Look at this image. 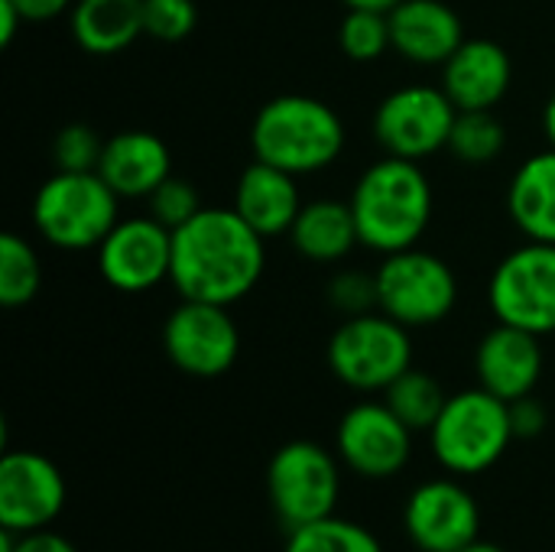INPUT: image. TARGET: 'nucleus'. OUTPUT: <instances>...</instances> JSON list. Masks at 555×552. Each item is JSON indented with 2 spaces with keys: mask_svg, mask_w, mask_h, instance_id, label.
Returning a JSON list of instances; mask_svg holds the SVG:
<instances>
[{
  "mask_svg": "<svg viewBox=\"0 0 555 552\" xmlns=\"http://www.w3.org/2000/svg\"><path fill=\"white\" fill-rule=\"evenodd\" d=\"M449 394L442 390V384L420 371L410 368L406 374H400L387 390H384V403L413 429V433H429L433 423L439 420L442 407H446Z\"/></svg>",
  "mask_w": 555,
  "mask_h": 552,
  "instance_id": "b1692460",
  "label": "nucleus"
},
{
  "mask_svg": "<svg viewBox=\"0 0 555 552\" xmlns=\"http://www.w3.org/2000/svg\"><path fill=\"white\" fill-rule=\"evenodd\" d=\"M263 238L234 208H202L172 231L169 283L182 299L234 306L263 277Z\"/></svg>",
  "mask_w": 555,
  "mask_h": 552,
  "instance_id": "f257e3e1",
  "label": "nucleus"
},
{
  "mask_svg": "<svg viewBox=\"0 0 555 552\" xmlns=\"http://www.w3.org/2000/svg\"><path fill=\"white\" fill-rule=\"evenodd\" d=\"M328 371L358 394H384L400 374L413 368L410 329L374 309L341 319L325 348Z\"/></svg>",
  "mask_w": 555,
  "mask_h": 552,
  "instance_id": "423d86ee",
  "label": "nucleus"
},
{
  "mask_svg": "<svg viewBox=\"0 0 555 552\" xmlns=\"http://www.w3.org/2000/svg\"><path fill=\"white\" fill-rule=\"evenodd\" d=\"M403 534L420 552H459L481 540L478 498L452 475L429 478L403 504Z\"/></svg>",
  "mask_w": 555,
  "mask_h": 552,
  "instance_id": "ddd939ff",
  "label": "nucleus"
},
{
  "mask_svg": "<svg viewBox=\"0 0 555 552\" xmlns=\"http://www.w3.org/2000/svg\"><path fill=\"white\" fill-rule=\"evenodd\" d=\"M325 299L335 312H341L345 319L351 316H364L380 309L377 306V273H364V270H341L328 280Z\"/></svg>",
  "mask_w": 555,
  "mask_h": 552,
  "instance_id": "2f4dec72",
  "label": "nucleus"
},
{
  "mask_svg": "<svg viewBox=\"0 0 555 552\" xmlns=\"http://www.w3.org/2000/svg\"><path fill=\"white\" fill-rule=\"evenodd\" d=\"M488 306L498 322L533 332H555V244L527 241L514 247L491 273Z\"/></svg>",
  "mask_w": 555,
  "mask_h": 552,
  "instance_id": "1a4fd4ad",
  "label": "nucleus"
},
{
  "mask_svg": "<svg viewBox=\"0 0 555 552\" xmlns=\"http://www.w3.org/2000/svg\"><path fill=\"white\" fill-rule=\"evenodd\" d=\"M361 244L374 254L416 247L433 221V182L416 159L384 156L371 163L351 192Z\"/></svg>",
  "mask_w": 555,
  "mask_h": 552,
  "instance_id": "f03ea898",
  "label": "nucleus"
},
{
  "mask_svg": "<svg viewBox=\"0 0 555 552\" xmlns=\"http://www.w3.org/2000/svg\"><path fill=\"white\" fill-rule=\"evenodd\" d=\"M68 501L65 478L52 459L29 449H7L0 459V527L13 534L49 530Z\"/></svg>",
  "mask_w": 555,
  "mask_h": 552,
  "instance_id": "2eb2a0df",
  "label": "nucleus"
},
{
  "mask_svg": "<svg viewBox=\"0 0 555 552\" xmlns=\"http://www.w3.org/2000/svg\"><path fill=\"white\" fill-rule=\"evenodd\" d=\"M348 10H384V13H390L397 3H403V0H341Z\"/></svg>",
  "mask_w": 555,
  "mask_h": 552,
  "instance_id": "e433bc0d",
  "label": "nucleus"
},
{
  "mask_svg": "<svg viewBox=\"0 0 555 552\" xmlns=\"http://www.w3.org/2000/svg\"><path fill=\"white\" fill-rule=\"evenodd\" d=\"M104 140L88 124H65L52 137V163L62 172H98Z\"/></svg>",
  "mask_w": 555,
  "mask_h": 552,
  "instance_id": "c85d7f7f",
  "label": "nucleus"
},
{
  "mask_svg": "<svg viewBox=\"0 0 555 552\" xmlns=\"http://www.w3.org/2000/svg\"><path fill=\"white\" fill-rule=\"evenodd\" d=\"M507 146V130L494 117V111H459L449 153L468 166H488L494 163Z\"/></svg>",
  "mask_w": 555,
  "mask_h": 552,
  "instance_id": "bb28decb",
  "label": "nucleus"
},
{
  "mask_svg": "<svg viewBox=\"0 0 555 552\" xmlns=\"http://www.w3.org/2000/svg\"><path fill=\"white\" fill-rule=\"evenodd\" d=\"M13 552H78V547L49 527V530H36V534H20Z\"/></svg>",
  "mask_w": 555,
  "mask_h": 552,
  "instance_id": "72a5a7b5",
  "label": "nucleus"
},
{
  "mask_svg": "<svg viewBox=\"0 0 555 552\" xmlns=\"http://www.w3.org/2000/svg\"><path fill=\"white\" fill-rule=\"evenodd\" d=\"M267 495L286 530L325 521L341 501V459L319 442L293 439L267 465Z\"/></svg>",
  "mask_w": 555,
  "mask_h": 552,
  "instance_id": "0eeeda50",
  "label": "nucleus"
},
{
  "mask_svg": "<svg viewBox=\"0 0 555 552\" xmlns=\"http://www.w3.org/2000/svg\"><path fill=\"white\" fill-rule=\"evenodd\" d=\"M98 172L120 198L146 202L172 176V156H169V146L156 133L120 130L104 140Z\"/></svg>",
  "mask_w": 555,
  "mask_h": 552,
  "instance_id": "6ab92c4d",
  "label": "nucleus"
},
{
  "mask_svg": "<svg viewBox=\"0 0 555 552\" xmlns=\"http://www.w3.org/2000/svg\"><path fill=\"white\" fill-rule=\"evenodd\" d=\"M42 286V267L33 244L13 231L0 234V303L20 309L36 299Z\"/></svg>",
  "mask_w": 555,
  "mask_h": 552,
  "instance_id": "a878e982",
  "label": "nucleus"
},
{
  "mask_svg": "<svg viewBox=\"0 0 555 552\" xmlns=\"http://www.w3.org/2000/svg\"><path fill=\"white\" fill-rule=\"evenodd\" d=\"M511 426H514V439L520 442H533L546 433L550 426V410L530 394L511 403Z\"/></svg>",
  "mask_w": 555,
  "mask_h": 552,
  "instance_id": "473e14b6",
  "label": "nucleus"
},
{
  "mask_svg": "<svg viewBox=\"0 0 555 552\" xmlns=\"http://www.w3.org/2000/svg\"><path fill=\"white\" fill-rule=\"evenodd\" d=\"M374 273L380 312L406 329L439 325L452 316L459 303V280L452 267L420 244L387 254Z\"/></svg>",
  "mask_w": 555,
  "mask_h": 552,
  "instance_id": "6e6552de",
  "label": "nucleus"
},
{
  "mask_svg": "<svg viewBox=\"0 0 555 552\" xmlns=\"http://www.w3.org/2000/svg\"><path fill=\"white\" fill-rule=\"evenodd\" d=\"M289 241H293L296 254L312 264L345 260L361 244L351 202H338V198L302 202V208L289 228Z\"/></svg>",
  "mask_w": 555,
  "mask_h": 552,
  "instance_id": "412c9836",
  "label": "nucleus"
},
{
  "mask_svg": "<svg viewBox=\"0 0 555 552\" xmlns=\"http://www.w3.org/2000/svg\"><path fill=\"white\" fill-rule=\"evenodd\" d=\"M283 552H384V547L374 530L332 514L325 521L289 530Z\"/></svg>",
  "mask_w": 555,
  "mask_h": 552,
  "instance_id": "393cba45",
  "label": "nucleus"
},
{
  "mask_svg": "<svg viewBox=\"0 0 555 552\" xmlns=\"http://www.w3.org/2000/svg\"><path fill=\"white\" fill-rule=\"evenodd\" d=\"M345 137L338 111L309 94H280L267 101L250 124L254 159L280 166L296 179L328 169L341 156Z\"/></svg>",
  "mask_w": 555,
  "mask_h": 552,
  "instance_id": "7ed1b4c3",
  "label": "nucleus"
},
{
  "mask_svg": "<svg viewBox=\"0 0 555 552\" xmlns=\"http://www.w3.org/2000/svg\"><path fill=\"white\" fill-rule=\"evenodd\" d=\"M120 221V195L101 172L55 169L33 198L36 234L59 251H98L107 231Z\"/></svg>",
  "mask_w": 555,
  "mask_h": 552,
  "instance_id": "39448f33",
  "label": "nucleus"
},
{
  "mask_svg": "<svg viewBox=\"0 0 555 552\" xmlns=\"http://www.w3.org/2000/svg\"><path fill=\"white\" fill-rule=\"evenodd\" d=\"M335 452L354 475L384 482L410 465L413 429L384 400H361L338 420Z\"/></svg>",
  "mask_w": 555,
  "mask_h": 552,
  "instance_id": "f8f14e48",
  "label": "nucleus"
},
{
  "mask_svg": "<svg viewBox=\"0 0 555 552\" xmlns=\"http://www.w3.org/2000/svg\"><path fill=\"white\" fill-rule=\"evenodd\" d=\"M231 306L182 299L166 325H163V348L172 368H179L189 377H221L234 368L241 355V332Z\"/></svg>",
  "mask_w": 555,
  "mask_h": 552,
  "instance_id": "9b49d317",
  "label": "nucleus"
},
{
  "mask_svg": "<svg viewBox=\"0 0 555 552\" xmlns=\"http://www.w3.org/2000/svg\"><path fill=\"white\" fill-rule=\"evenodd\" d=\"M202 198L198 189L189 179L169 176L150 198H146V215H153L159 224H166L169 231L182 228L185 221H192L202 211Z\"/></svg>",
  "mask_w": 555,
  "mask_h": 552,
  "instance_id": "c756f323",
  "label": "nucleus"
},
{
  "mask_svg": "<svg viewBox=\"0 0 555 552\" xmlns=\"http://www.w3.org/2000/svg\"><path fill=\"white\" fill-rule=\"evenodd\" d=\"M543 342L533 332L514 329L498 322L475 351V374L478 387L491 390L494 397L514 403L520 397H530L543 377Z\"/></svg>",
  "mask_w": 555,
  "mask_h": 552,
  "instance_id": "dca6fc26",
  "label": "nucleus"
},
{
  "mask_svg": "<svg viewBox=\"0 0 555 552\" xmlns=\"http://www.w3.org/2000/svg\"><path fill=\"white\" fill-rule=\"evenodd\" d=\"M341 52L351 62H377L393 49L390 13L384 10H348L338 29Z\"/></svg>",
  "mask_w": 555,
  "mask_h": 552,
  "instance_id": "cd10ccee",
  "label": "nucleus"
},
{
  "mask_svg": "<svg viewBox=\"0 0 555 552\" xmlns=\"http://www.w3.org/2000/svg\"><path fill=\"white\" fill-rule=\"evenodd\" d=\"M75 0H13V7L23 13L26 23H46L72 10Z\"/></svg>",
  "mask_w": 555,
  "mask_h": 552,
  "instance_id": "f704fd0d",
  "label": "nucleus"
},
{
  "mask_svg": "<svg viewBox=\"0 0 555 552\" xmlns=\"http://www.w3.org/2000/svg\"><path fill=\"white\" fill-rule=\"evenodd\" d=\"M172 231L153 215L120 218L98 244V273L117 293H146L169 283Z\"/></svg>",
  "mask_w": 555,
  "mask_h": 552,
  "instance_id": "4468645a",
  "label": "nucleus"
},
{
  "mask_svg": "<svg viewBox=\"0 0 555 552\" xmlns=\"http://www.w3.org/2000/svg\"><path fill=\"white\" fill-rule=\"evenodd\" d=\"M68 29L85 52L117 55L146 36L143 0H75L68 10Z\"/></svg>",
  "mask_w": 555,
  "mask_h": 552,
  "instance_id": "5701e85b",
  "label": "nucleus"
},
{
  "mask_svg": "<svg viewBox=\"0 0 555 552\" xmlns=\"http://www.w3.org/2000/svg\"><path fill=\"white\" fill-rule=\"evenodd\" d=\"M543 133H546L550 146H555V91L550 94L546 107H543Z\"/></svg>",
  "mask_w": 555,
  "mask_h": 552,
  "instance_id": "4c0bfd02",
  "label": "nucleus"
},
{
  "mask_svg": "<svg viewBox=\"0 0 555 552\" xmlns=\"http://www.w3.org/2000/svg\"><path fill=\"white\" fill-rule=\"evenodd\" d=\"M507 215L527 241L555 244V146L520 163L507 185Z\"/></svg>",
  "mask_w": 555,
  "mask_h": 552,
  "instance_id": "4be33fe9",
  "label": "nucleus"
},
{
  "mask_svg": "<svg viewBox=\"0 0 555 552\" xmlns=\"http://www.w3.org/2000/svg\"><path fill=\"white\" fill-rule=\"evenodd\" d=\"M23 13L13 7V0H0V46H10L16 29L23 26Z\"/></svg>",
  "mask_w": 555,
  "mask_h": 552,
  "instance_id": "c9c22d12",
  "label": "nucleus"
},
{
  "mask_svg": "<svg viewBox=\"0 0 555 552\" xmlns=\"http://www.w3.org/2000/svg\"><path fill=\"white\" fill-rule=\"evenodd\" d=\"M299 208H302V198H299L296 176L263 159H254L234 185V211L263 241L289 234Z\"/></svg>",
  "mask_w": 555,
  "mask_h": 552,
  "instance_id": "aec40b11",
  "label": "nucleus"
},
{
  "mask_svg": "<svg viewBox=\"0 0 555 552\" xmlns=\"http://www.w3.org/2000/svg\"><path fill=\"white\" fill-rule=\"evenodd\" d=\"M198 26L195 0H143V29L159 42H182Z\"/></svg>",
  "mask_w": 555,
  "mask_h": 552,
  "instance_id": "7c9ffc66",
  "label": "nucleus"
},
{
  "mask_svg": "<svg viewBox=\"0 0 555 552\" xmlns=\"http://www.w3.org/2000/svg\"><path fill=\"white\" fill-rule=\"evenodd\" d=\"M393 52L410 65H446L465 42L462 16L442 0H403L390 10Z\"/></svg>",
  "mask_w": 555,
  "mask_h": 552,
  "instance_id": "a211bd4d",
  "label": "nucleus"
},
{
  "mask_svg": "<svg viewBox=\"0 0 555 552\" xmlns=\"http://www.w3.org/2000/svg\"><path fill=\"white\" fill-rule=\"evenodd\" d=\"M459 107L442 85H403L374 111V140L387 156L426 159L449 150Z\"/></svg>",
  "mask_w": 555,
  "mask_h": 552,
  "instance_id": "9d476101",
  "label": "nucleus"
},
{
  "mask_svg": "<svg viewBox=\"0 0 555 552\" xmlns=\"http://www.w3.org/2000/svg\"><path fill=\"white\" fill-rule=\"evenodd\" d=\"M459 552H507L504 547H498V543H488V540H475L472 547H465V550Z\"/></svg>",
  "mask_w": 555,
  "mask_h": 552,
  "instance_id": "58836bf2",
  "label": "nucleus"
},
{
  "mask_svg": "<svg viewBox=\"0 0 555 552\" xmlns=\"http://www.w3.org/2000/svg\"><path fill=\"white\" fill-rule=\"evenodd\" d=\"M429 452L455 478L491 472L514 442L511 403L485 387L449 394L439 420L433 423Z\"/></svg>",
  "mask_w": 555,
  "mask_h": 552,
  "instance_id": "20e7f679",
  "label": "nucleus"
},
{
  "mask_svg": "<svg viewBox=\"0 0 555 552\" xmlns=\"http://www.w3.org/2000/svg\"><path fill=\"white\" fill-rule=\"evenodd\" d=\"M514 81V62L494 39H465L442 65V91L459 111H494Z\"/></svg>",
  "mask_w": 555,
  "mask_h": 552,
  "instance_id": "f3484780",
  "label": "nucleus"
}]
</instances>
